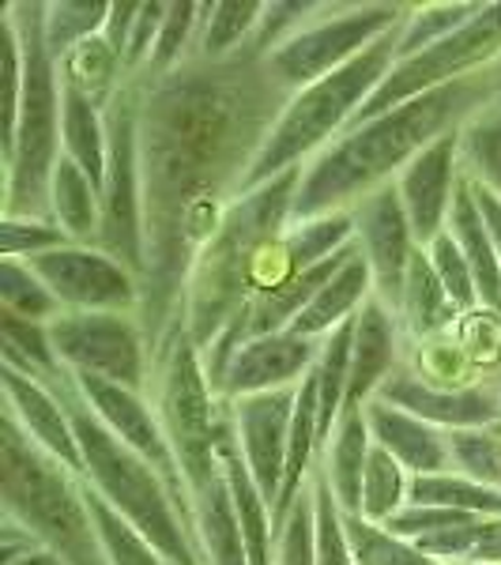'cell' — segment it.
<instances>
[{
	"instance_id": "cell-27",
	"label": "cell",
	"mask_w": 501,
	"mask_h": 565,
	"mask_svg": "<svg viewBox=\"0 0 501 565\" xmlns=\"http://www.w3.org/2000/svg\"><path fill=\"white\" fill-rule=\"evenodd\" d=\"M57 68H61V84L79 90V95L90 98L98 109H109L117 90H121V76H125L121 53L109 45L106 34H95V39L79 42L76 50H68L65 57L57 61Z\"/></svg>"
},
{
	"instance_id": "cell-35",
	"label": "cell",
	"mask_w": 501,
	"mask_h": 565,
	"mask_svg": "<svg viewBox=\"0 0 501 565\" xmlns=\"http://www.w3.org/2000/svg\"><path fill=\"white\" fill-rule=\"evenodd\" d=\"M343 524H348V540L359 565H445L426 551H418L412 540H399L388 527L370 524L366 516L343 513Z\"/></svg>"
},
{
	"instance_id": "cell-23",
	"label": "cell",
	"mask_w": 501,
	"mask_h": 565,
	"mask_svg": "<svg viewBox=\"0 0 501 565\" xmlns=\"http://www.w3.org/2000/svg\"><path fill=\"white\" fill-rule=\"evenodd\" d=\"M449 234L457 238L460 253L468 257L471 271H476L482 306L501 313V257L494 249V238H490L487 223H482V212L476 204V193H471L468 178L457 185V200H452V215H449Z\"/></svg>"
},
{
	"instance_id": "cell-8",
	"label": "cell",
	"mask_w": 501,
	"mask_h": 565,
	"mask_svg": "<svg viewBox=\"0 0 501 565\" xmlns=\"http://www.w3.org/2000/svg\"><path fill=\"white\" fill-rule=\"evenodd\" d=\"M501 57V4H482L468 23L457 26L449 39H441L430 50L415 53L407 61H396V68L385 76V84L373 90V98L354 114L351 129L373 121V117L393 114L396 106L412 98L430 95L437 87H449L457 79H471L487 72Z\"/></svg>"
},
{
	"instance_id": "cell-45",
	"label": "cell",
	"mask_w": 501,
	"mask_h": 565,
	"mask_svg": "<svg viewBox=\"0 0 501 565\" xmlns=\"http://www.w3.org/2000/svg\"><path fill=\"white\" fill-rule=\"evenodd\" d=\"M162 20H167V4H140L129 34V53H125V76H136V72H148L151 50L159 42Z\"/></svg>"
},
{
	"instance_id": "cell-36",
	"label": "cell",
	"mask_w": 501,
	"mask_h": 565,
	"mask_svg": "<svg viewBox=\"0 0 501 565\" xmlns=\"http://www.w3.org/2000/svg\"><path fill=\"white\" fill-rule=\"evenodd\" d=\"M482 4H426V8H412L407 15L404 31H399V50H396V61H407L415 53L430 50L441 39H449L457 26H463L471 15L479 12Z\"/></svg>"
},
{
	"instance_id": "cell-16",
	"label": "cell",
	"mask_w": 501,
	"mask_h": 565,
	"mask_svg": "<svg viewBox=\"0 0 501 565\" xmlns=\"http://www.w3.org/2000/svg\"><path fill=\"white\" fill-rule=\"evenodd\" d=\"M317 354H321V343L306 340V335L295 332L260 335V340H249L234 351V359L226 362L215 392L218 399L234 404V399L260 396V392L295 388L317 366Z\"/></svg>"
},
{
	"instance_id": "cell-7",
	"label": "cell",
	"mask_w": 501,
	"mask_h": 565,
	"mask_svg": "<svg viewBox=\"0 0 501 565\" xmlns=\"http://www.w3.org/2000/svg\"><path fill=\"white\" fill-rule=\"evenodd\" d=\"M106 132L109 167L103 185V231L95 245L143 279L148 276V196H143L140 103L132 87H121L109 103Z\"/></svg>"
},
{
	"instance_id": "cell-49",
	"label": "cell",
	"mask_w": 501,
	"mask_h": 565,
	"mask_svg": "<svg viewBox=\"0 0 501 565\" xmlns=\"http://www.w3.org/2000/svg\"><path fill=\"white\" fill-rule=\"evenodd\" d=\"M498 396H501V385H498Z\"/></svg>"
},
{
	"instance_id": "cell-42",
	"label": "cell",
	"mask_w": 501,
	"mask_h": 565,
	"mask_svg": "<svg viewBox=\"0 0 501 565\" xmlns=\"http://www.w3.org/2000/svg\"><path fill=\"white\" fill-rule=\"evenodd\" d=\"M196 12H200V4H167V20H162L159 42H154L143 76L162 79V76H170V72H178L181 57H185V45H196L193 42V31L200 26Z\"/></svg>"
},
{
	"instance_id": "cell-25",
	"label": "cell",
	"mask_w": 501,
	"mask_h": 565,
	"mask_svg": "<svg viewBox=\"0 0 501 565\" xmlns=\"http://www.w3.org/2000/svg\"><path fill=\"white\" fill-rule=\"evenodd\" d=\"M399 321H404V328L415 335V340L445 335L452 324L460 321V309L452 306L449 295H445L441 279H437V271L430 264V253H423V245H418V253L412 257V268H407Z\"/></svg>"
},
{
	"instance_id": "cell-3",
	"label": "cell",
	"mask_w": 501,
	"mask_h": 565,
	"mask_svg": "<svg viewBox=\"0 0 501 565\" xmlns=\"http://www.w3.org/2000/svg\"><path fill=\"white\" fill-rule=\"evenodd\" d=\"M53 392L68 407L72 430H76L79 452H84V479L90 482V490L98 498H106L167 558V565H207L170 487L159 479V471L148 460L136 457L121 437H114L98 423L84 392L76 388V377L65 373V381H57Z\"/></svg>"
},
{
	"instance_id": "cell-47",
	"label": "cell",
	"mask_w": 501,
	"mask_h": 565,
	"mask_svg": "<svg viewBox=\"0 0 501 565\" xmlns=\"http://www.w3.org/2000/svg\"><path fill=\"white\" fill-rule=\"evenodd\" d=\"M479 76H482V79H487L490 95H494V98H498V95H501V57H498V61H494V65H490L487 72H479Z\"/></svg>"
},
{
	"instance_id": "cell-24",
	"label": "cell",
	"mask_w": 501,
	"mask_h": 565,
	"mask_svg": "<svg viewBox=\"0 0 501 565\" xmlns=\"http://www.w3.org/2000/svg\"><path fill=\"white\" fill-rule=\"evenodd\" d=\"M50 218L68 234V242H76V245H95L98 231H103V193H98L95 181H90L68 154H61L57 170H53Z\"/></svg>"
},
{
	"instance_id": "cell-5",
	"label": "cell",
	"mask_w": 501,
	"mask_h": 565,
	"mask_svg": "<svg viewBox=\"0 0 501 565\" xmlns=\"http://www.w3.org/2000/svg\"><path fill=\"white\" fill-rule=\"evenodd\" d=\"M407 23V20H404ZM388 31L385 39H377L366 53L351 61V65L328 72L324 79L302 87L298 95H290L279 117L271 121V132L264 140V148L253 159L249 174L242 178L238 196L257 193L268 181L298 170V162L317 159L332 136H343L351 129L354 114L373 98V90L385 84V76L396 68V50H399V31Z\"/></svg>"
},
{
	"instance_id": "cell-43",
	"label": "cell",
	"mask_w": 501,
	"mask_h": 565,
	"mask_svg": "<svg viewBox=\"0 0 501 565\" xmlns=\"http://www.w3.org/2000/svg\"><path fill=\"white\" fill-rule=\"evenodd\" d=\"M276 565H317V509H313V487L302 490L287 521L279 524L276 540Z\"/></svg>"
},
{
	"instance_id": "cell-19",
	"label": "cell",
	"mask_w": 501,
	"mask_h": 565,
	"mask_svg": "<svg viewBox=\"0 0 501 565\" xmlns=\"http://www.w3.org/2000/svg\"><path fill=\"white\" fill-rule=\"evenodd\" d=\"M399 362V332L396 313L377 295L354 317V351H351V381L343 415H359L377 399L381 385L396 373Z\"/></svg>"
},
{
	"instance_id": "cell-18",
	"label": "cell",
	"mask_w": 501,
	"mask_h": 565,
	"mask_svg": "<svg viewBox=\"0 0 501 565\" xmlns=\"http://www.w3.org/2000/svg\"><path fill=\"white\" fill-rule=\"evenodd\" d=\"M0 385H4V415H12L15 423H20V430L31 437L42 452H50V457L65 463L68 471L84 476V452H79L68 407L61 404L57 392L8 366L0 373Z\"/></svg>"
},
{
	"instance_id": "cell-4",
	"label": "cell",
	"mask_w": 501,
	"mask_h": 565,
	"mask_svg": "<svg viewBox=\"0 0 501 565\" xmlns=\"http://www.w3.org/2000/svg\"><path fill=\"white\" fill-rule=\"evenodd\" d=\"M0 434V501L8 521L65 565H109L87 505L84 476L42 452L12 415H4Z\"/></svg>"
},
{
	"instance_id": "cell-40",
	"label": "cell",
	"mask_w": 501,
	"mask_h": 565,
	"mask_svg": "<svg viewBox=\"0 0 501 565\" xmlns=\"http://www.w3.org/2000/svg\"><path fill=\"white\" fill-rule=\"evenodd\" d=\"M313 509H317V565H359L354 562L348 524H343V509L328 487L324 471L313 476Z\"/></svg>"
},
{
	"instance_id": "cell-14",
	"label": "cell",
	"mask_w": 501,
	"mask_h": 565,
	"mask_svg": "<svg viewBox=\"0 0 501 565\" xmlns=\"http://www.w3.org/2000/svg\"><path fill=\"white\" fill-rule=\"evenodd\" d=\"M298 385L260 392V396L234 399V437H238L242 460L249 468L253 482L260 494L268 498L271 513H276L279 490H284L287 476V449H290V423H295Z\"/></svg>"
},
{
	"instance_id": "cell-9",
	"label": "cell",
	"mask_w": 501,
	"mask_h": 565,
	"mask_svg": "<svg viewBox=\"0 0 501 565\" xmlns=\"http://www.w3.org/2000/svg\"><path fill=\"white\" fill-rule=\"evenodd\" d=\"M412 15V8L404 4H354L343 8L340 15L306 23L298 34L279 45L276 53L264 57V68L284 90H302L317 79H324L328 72L351 65L359 53H366L373 42L385 39L388 31H396L399 23Z\"/></svg>"
},
{
	"instance_id": "cell-28",
	"label": "cell",
	"mask_w": 501,
	"mask_h": 565,
	"mask_svg": "<svg viewBox=\"0 0 501 565\" xmlns=\"http://www.w3.org/2000/svg\"><path fill=\"white\" fill-rule=\"evenodd\" d=\"M0 351H4V366L20 370L23 377H34L42 385H57L65 381V362L57 359V348H53L50 324H34L23 321V317L0 313Z\"/></svg>"
},
{
	"instance_id": "cell-33",
	"label": "cell",
	"mask_w": 501,
	"mask_h": 565,
	"mask_svg": "<svg viewBox=\"0 0 501 565\" xmlns=\"http://www.w3.org/2000/svg\"><path fill=\"white\" fill-rule=\"evenodd\" d=\"M0 302H4V313L34 324H53L65 313V306L53 298V290L34 276V268L26 260L0 264Z\"/></svg>"
},
{
	"instance_id": "cell-39",
	"label": "cell",
	"mask_w": 501,
	"mask_h": 565,
	"mask_svg": "<svg viewBox=\"0 0 501 565\" xmlns=\"http://www.w3.org/2000/svg\"><path fill=\"white\" fill-rule=\"evenodd\" d=\"M452 471L482 482V487L501 490V434L494 426L487 430H449Z\"/></svg>"
},
{
	"instance_id": "cell-21",
	"label": "cell",
	"mask_w": 501,
	"mask_h": 565,
	"mask_svg": "<svg viewBox=\"0 0 501 565\" xmlns=\"http://www.w3.org/2000/svg\"><path fill=\"white\" fill-rule=\"evenodd\" d=\"M370 298H373L370 260L362 257V249H354V257L324 282L321 295L298 313V321L290 324L287 332L306 335V340H324V335H332L340 324L354 321Z\"/></svg>"
},
{
	"instance_id": "cell-13",
	"label": "cell",
	"mask_w": 501,
	"mask_h": 565,
	"mask_svg": "<svg viewBox=\"0 0 501 565\" xmlns=\"http://www.w3.org/2000/svg\"><path fill=\"white\" fill-rule=\"evenodd\" d=\"M354 242H359L362 257L370 260L373 295L399 317L407 268H412V257L418 253V242L412 231V218L404 212L396 181L377 189V193L354 207Z\"/></svg>"
},
{
	"instance_id": "cell-30",
	"label": "cell",
	"mask_w": 501,
	"mask_h": 565,
	"mask_svg": "<svg viewBox=\"0 0 501 565\" xmlns=\"http://www.w3.org/2000/svg\"><path fill=\"white\" fill-rule=\"evenodd\" d=\"M264 20V4L231 0V4H204L200 15V61H231L253 42Z\"/></svg>"
},
{
	"instance_id": "cell-17",
	"label": "cell",
	"mask_w": 501,
	"mask_h": 565,
	"mask_svg": "<svg viewBox=\"0 0 501 565\" xmlns=\"http://www.w3.org/2000/svg\"><path fill=\"white\" fill-rule=\"evenodd\" d=\"M377 399L399 407V412L423 418L437 430H487L501 423L498 388H437L412 370H396L381 385Z\"/></svg>"
},
{
	"instance_id": "cell-38",
	"label": "cell",
	"mask_w": 501,
	"mask_h": 565,
	"mask_svg": "<svg viewBox=\"0 0 501 565\" xmlns=\"http://www.w3.org/2000/svg\"><path fill=\"white\" fill-rule=\"evenodd\" d=\"M452 340V348L463 354V362L476 370H498L501 366V313L498 309H471L460 313V321L445 332Z\"/></svg>"
},
{
	"instance_id": "cell-2",
	"label": "cell",
	"mask_w": 501,
	"mask_h": 565,
	"mask_svg": "<svg viewBox=\"0 0 501 565\" xmlns=\"http://www.w3.org/2000/svg\"><path fill=\"white\" fill-rule=\"evenodd\" d=\"M298 185H302V167L260 185L257 193L238 196L223 212L218 231L200 245L181 290V328L200 354L215 348L226 324L253 298L264 253L287 234L284 226L295 212Z\"/></svg>"
},
{
	"instance_id": "cell-1",
	"label": "cell",
	"mask_w": 501,
	"mask_h": 565,
	"mask_svg": "<svg viewBox=\"0 0 501 565\" xmlns=\"http://www.w3.org/2000/svg\"><path fill=\"white\" fill-rule=\"evenodd\" d=\"M487 103H494L487 79L471 76L449 87H437L423 98H412V103L396 106L393 114L373 117L359 129H348L317 159H309L290 223L354 212L377 189L393 185L412 167L415 154H423L437 136L449 132L452 125H463Z\"/></svg>"
},
{
	"instance_id": "cell-26",
	"label": "cell",
	"mask_w": 501,
	"mask_h": 565,
	"mask_svg": "<svg viewBox=\"0 0 501 565\" xmlns=\"http://www.w3.org/2000/svg\"><path fill=\"white\" fill-rule=\"evenodd\" d=\"M61 143L65 154L76 162L84 174L95 181V189L103 193L106 185V167H109V132L106 117L90 98L79 90L65 87V109H61Z\"/></svg>"
},
{
	"instance_id": "cell-20",
	"label": "cell",
	"mask_w": 501,
	"mask_h": 565,
	"mask_svg": "<svg viewBox=\"0 0 501 565\" xmlns=\"http://www.w3.org/2000/svg\"><path fill=\"white\" fill-rule=\"evenodd\" d=\"M366 423H370L373 441H377L385 452H393L399 460V468H404L412 479L452 471L449 434L437 430V426L399 412V407L385 404V399H373L366 407Z\"/></svg>"
},
{
	"instance_id": "cell-11",
	"label": "cell",
	"mask_w": 501,
	"mask_h": 565,
	"mask_svg": "<svg viewBox=\"0 0 501 565\" xmlns=\"http://www.w3.org/2000/svg\"><path fill=\"white\" fill-rule=\"evenodd\" d=\"M65 313H132L143 302L140 276L98 245H61L26 260Z\"/></svg>"
},
{
	"instance_id": "cell-10",
	"label": "cell",
	"mask_w": 501,
	"mask_h": 565,
	"mask_svg": "<svg viewBox=\"0 0 501 565\" xmlns=\"http://www.w3.org/2000/svg\"><path fill=\"white\" fill-rule=\"evenodd\" d=\"M57 359L68 373L129 392L148 388V343L132 313H61L50 324Z\"/></svg>"
},
{
	"instance_id": "cell-44",
	"label": "cell",
	"mask_w": 501,
	"mask_h": 565,
	"mask_svg": "<svg viewBox=\"0 0 501 565\" xmlns=\"http://www.w3.org/2000/svg\"><path fill=\"white\" fill-rule=\"evenodd\" d=\"M61 245H72V242L53 218H4V223H0V249H4V260H31V257H39V253L61 249Z\"/></svg>"
},
{
	"instance_id": "cell-46",
	"label": "cell",
	"mask_w": 501,
	"mask_h": 565,
	"mask_svg": "<svg viewBox=\"0 0 501 565\" xmlns=\"http://www.w3.org/2000/svg\"><path fill=\"white\" fill-rule=\"evenodd\" d=\"M0 565H65L53 551H45V546H26V551L12 554V558H0Z\"/></svg>"
},
{
	"instance_id": "cell-29",
	"label": "cell",
	"mask_w": 501,
	"mask_h": 565,
	"mask_svg": "<svg viewBox=\"0 0 501 565\" xmlns=\"http://www.w3.org/2000/svg\"><path fill=\"white\" fill-rule=\"evenodd\" d=\"M407 505L423 509H452L479 521H498L501 516V490L482 487V482L460 476V471H441V476H415L407 487Z\"/></svg>"
},
{
	"instance_id": "cell-34",
	"label": "cell",
	"mask_w": 501,
	"mask_h": 565,
	"mask_svg": "<svg viewBox=\"0 0 501 565\" xmlns=\"http://www.w3.org/2000/svg\"><path fill=\"white\" fill-rule=\"evenodd\" d=\"M87 482V479H84ZM87 505H90V516H95V527H98V540L106 546V558L109 565H167L154 546L143 540L136 527L109 505L106 498H98L87 482Z\"/></svg>"
},
{
	"instance_id": "cell-6",
	"label": "cell",
	"mask_w": 501,
	"mask_h": 565,
	"mask_svg": "<svg viewBox=\"0 0 501 565\" xmlns=\"http://www.w3.org/2000/svg\"><path fill=\"white\" fill-rule=\"evenodd\" d=\"M45 8L50 4L8 8V20L23 45V95L15 136L4 143V218L50 215V185L61 162L65 84L57 76V57L45 45Z\"/></svg>"
},
{
	"instance_id": "cell-48",
	"label": "cell",
	"mask_w": 501,
	"mask_h": 565,
	"mask_svg": "<svg viewBox=\"0 0 501 565\" xmlns=\"http://www.w3.org/2000/svg\"><path fill=\"white\" fill-rule=\"evenodd\" d=\"M457 565H501V562H457Z\"/></svg>"
},
{
	"instance_id": "cell-15",
	"label": "cell",
	"mask_w": 501,
	"mask_h": 565,
	"mask_svg": "<svg viewBox=\"0 0 501 565\" xmlns=\"http://www.w3.org/2000/svg\"><path fill=\"white\" fill-rule=\"evenodd\" d=\"M460 129L452 125L449 132H441L423 154H415L412 167L396 178L399 200H404V212L412 218V231L418 245H430L437 234L449 231L452 200H457V178H460Z\"/></svg>"
},
{
	"instance_id": "cell-32",
	"label": "cell",
	"mask_w": 501,
	"mask_h": 565,
	"mask_svg": "<svg viewBox=\"0 0 501 565\" xmlns=\"http://www.w3.org/2000/svg\"><path fill=\"white\" fill-rule=\"evenodd\" d=\"M407 487H412V479L399 468V460L373 441L366 482H362V516H366L370 524L385 527L399 509H407Z\"/></svg>"
},
{
	"instance_id": "cell-37",
	"label": "cell",
	"mask_w": 501,
	"mask_h": 565,
	"mask_svg": "<svg viewBox=\"0 0 501 565\" xmlns=\"http://www.w3.org/2000/svg\"><path fill=\"white\" fill-rule=\"evenodd\" d=\"M109 8L114 4H50L45 8V45H50L53 57H65L68 50H76L79 42L95 39L106 31Z\"/></svg>"
},
{
	"instance_id": "cell-41",
	"label": "cell",
	"mask_w": 501,
	"mask_h": 565,
	"mask_svg": "<svg viewBox=\"0 0 501 565\" xmlns=\"http://www.w3.org/2000/svg\"><path fill=\"white\" fill-rule=\"evenodd\" d=\"M426 253H430V264L437 271V279H441L445 295L452 298V306L460 309V313H471V309L482 306L479 298V282H476V271H471L468 257L460 253L457 238H452L449 231L437 234V238L426 245Z\"/></svg>"
},
{
	"instance_id": "cell-22",
	"label": "cell",
	"mask_w": 501,
	"mask_h": 565,
	"mask_svg": "<svg viewBox=\"0 0 501 565\" xmlns=\"http://www.w3.org/2000/svg\"><path fill=\"white\" fill-rule=\"evenodd\" d=\"M370 449H373V434H370L366 412L343 415L340 426L332 430V441H328V449H324L321 471L348 516H362V482H366Z\"/></svg>"
},
{
	"instance_id": "cell-12",
	"label": "cell",
	"mask_w": 501,
	"mask_h": 565,
	"mask_svg": "<svg viewBox=\"0 0 501 565\" xmlns=\"http://www.w3.org/2000/svg\"><path fill=\"white\" fill-rule=\"evenodd\" d=\"M72 377H76V388L84 392L90 412L98 415V423H103L114 437H121L136 457H143L154 471H159V479L170 487V494H174L185 524L193 527V535H196L185 476H181V463L174 457V449H170V437L162 430L159 412H151L148 399H143L140 392H129L121 385H106V381H95V377H79V373H72Z\"/></svg>"
},
{
	"instance_id": "cell-31",
	"label": "cell",
	"mask_w": 501,
	"mask_h": 565,
	"mask_svg": "<svg viewBox=\"0 0 501 565\" xmlns=\"http://www.w3.org/2000/svg\"><path fill=\"white\" fill-rule=\"evenodd\" d=\"M460 159L468 162V178L501 196V103H487L460 129Z\"/></svg>"
}]
</instances>
